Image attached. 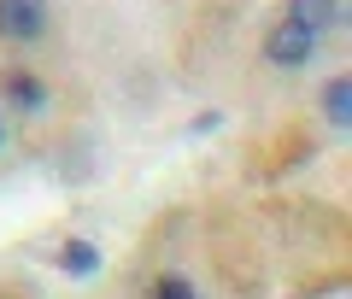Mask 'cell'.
Returning <instances> with one entry per match:
<instances>
[{
	"label": "cell",
	"mask_w": 352,
	"mask_h": 299,
	"mask_svg": "<svg viewBox=\"0 0 352 299\" xmlns=\"http://www.w3.org/2000/svg\"><path fill=\"white\" fill-rule=\"evenodd\" d=\"M53 264H59L65 276H100V247H94V241H59Z\"/></svg>",
	"instance_id": "cell-5"
},
{
	"label": "cell",
	"mask_w": 352,
	"mask_h": 299,
	"mask_svg": "<svg viewBox=\"0 0 352 299\" xmlns=\"http://www.w3.org/2000/svg\"><path fill=\"white\" fill-rule=\"evenodd\" d=\"M0 147H6V112H0Z\"/></svg>",
	"instance_id": "cell-9"
},
{
	"label": "cell",
	"mask_w": 352,
	"mask_h": 299,
	"mask_svg": "<svg viewBox=\"0 0 352 299\" xmlns=\"http://www.w3.org/2000/svg\"><path fill=\"white\" fill-rule=\"evenodd\" d=\"M47 36V0H0V41H41Z\"/></svg>",
	"instance_id": "cell-2"
},
{
	"label": "cell",
	"mask_w": 352,
	"mask_h": 299,
	"mask_svg": "<svg viewBox=\"0 0 352 299\" xmlns=\"http://www.w3.org/2000/svg\"><path fill=\"white\" fill-rule=\"evenodd\" d=\"M0 94H6V106L24 112V118L47 112V82H41L36 71H6V76H0Z\"/></svg>",
	"instance_id": "cell-3"
},
{
	"label": "cell",
	"mask_w": 352,
	"mask_h": 299,
	"mask_svg": "<svg viewBox=\"0 0 352 299\" xmlns=\"http://www.w3.org/2000/svg\"><path fill=\"white\" fill-rule=\"evenodd\" d=\"M153 299H200V294H194L182 276H159V282H153Z\"/></svg>",
	"instance_id": "cell-7"
},
{
	"label": "cell",
	"mask_w": 352,
	"mask_h": 299,
	"mask_svg": "<svg viewBox=\"0 0 352 299\" xmlns=\"http://www.w3.org/2000/svg\"><path fill=\"white\" fill-rule=\"evenodd\" d=\"M288 24H300L305 36L323 41V30L340 24V0H288Z\"/></svg>",
	"instance_id": "cell-4"
},
{
	"label": "cell",
	"mask_w": 352,
	"mask_h": 299,
	"mask_svg": "<svg viewBox=\"0 0 352 299\" xmlns=\"http://www.w3.org/2000/svg\"><path fill=\"white\" fill-rule=\"evenodd\" d=\"M323 118H329L335 129H346V124H352V82H346V76L323 82Z\"/></svg>",
	"instance_id": "cell-6"
},
{
	"label": "cell",
	"mask_w": 352,
	"mask_h": 299,
	"mask_svg": "<svg viewBox=\"0 0 352 299\" xmlns=\"http://www.w3.org/2000/svg\"><path fill=\"white\" fill-rule=\"evenodd\" d=\"M217 124H223V112H200V118H194V135H212Z\"/></svg>",
	"instance_id": "cell-8"
},
{
	"label": "cell",
	"mask_w": 352,
	"mask_h": 299,
	"mask_svg": "<svg viewBox=\"0 0 352 299\" xmlns=\"http://www.w3.org/2000/svg\"><path fill=\"white\" fill-rule=\"evenodd\" d=\"M264 59L276 65V71H305V65L317 59V36H305L300 24H288V18H282V24L264 36Z\"/></svg>",
	"instance_id": "cell-1"
}]
</instances>
